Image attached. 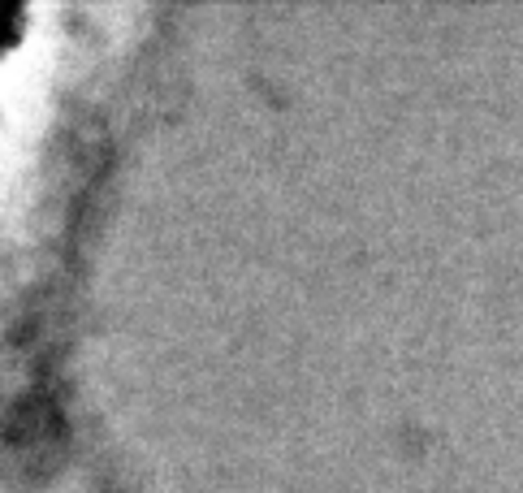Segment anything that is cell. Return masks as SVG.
<instances>
[{"instance_id": "1", "label": "cell", "mask_w": 523, "mask_h": 493, "mask_svg": "<svg viewBox=\"0 0 523 493\" xmlns=\"http://www.w3.org/2000/svg\"><path fill=\"white\" fill-rule=\"evenodd\" d=\"M0 13H5V39L13 44V39H18V22H22V5L5 0V9H0Z\"/></svg>"}]
</instances>
